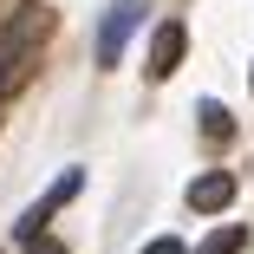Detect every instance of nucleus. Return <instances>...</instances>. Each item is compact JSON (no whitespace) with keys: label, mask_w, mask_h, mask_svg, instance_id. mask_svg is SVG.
Wrapping results in <instances>:
<instances>
[{"label":"nucleus","mask_w":254,"mask_h":254,"mask_svg":"<svg viewBox=\"0 0 254 254\" xmlns=\"http://www.w3.org/2000/svg\"><path fill=\"white\" fill-rule=\"evenodd\" d=\"M46 33H53V13H46V7H26L13 26H0V98L26 78V65H33V53H39Z\"/></svg>","instance_id":"1"},{"label":"nucleus","mask_w":254,"mask_h":254,"mask_svg":"<svg viewBox=\"0 0 254 254\" xmlns=\"http://www.w3.org/2000/svg\"><path fill=\"white\" fill-rule=\"evenodd\" d=\"M78 189H85V170H65V176H59V183H53V189H46V195L33 202V209L20 215V228H13V235H20V241H33V235H46V222H53V215L65 209V202H72Z\"/></svg>","instance_id":"2"},{"label":"nucleus","mask_w":254,"mask_h":254,"mask_svg":"<svg viewBox=\"0 0 254 254\" xmlns=\"http://www.w3.org/2000/svg\"><path fill=\"white\" fill-rule=\"evenodd\" d=\"M150 13V0H118V7L105 13V26H98V65H118L124 53V39L137 33V20Z\"/></svg>","instance_id":"3"},{"label":"nucleus","mask_w":254,"mask_h":254,"mask_svg":"<svg viewBox=\"0 0 254 254\" xmlns=\"http://www.w3.org/2000/svg\"><path fill=\"white\" fill-rule=\"evenodd\" d=\"M183 53H189V33L170 20V26H157V39H150V65H143V72H150V78H170V72L183 65Z\"/></svg>","instance_id":"4"},{"label":"nucleus","mask_w":254,"mask_h":254,"mask_svg":"<svg viewBox=\"0 0 254 254\" xmlns=\"http://www.w3.org/2000/svg\"><path fill=\"white\" fill-rule=\"evenodd\" d=\"M228 202H235V176L228 170H209V176L189 183V209H202V215H222Z\"/></svg>","instance_id":"5"},{"label":"nucleus","mask_w":254,"mask_h":254,"mask_svg":"<svg viewBox=\"0 0 254 254\" xmlns=\"http://www.w3.org/2000/svg\"><path fill=\"white\" fill-rule=\"evenodd\" d=\"M202 137H209V143H228V137H235V118H228L222 105H202Z\"/></svg>","instance_id":"6"},{"label":"nucleus","mask_w":254,"mask_h":254,"mask_svg":"<svg viewBox=\"0 0 254 254\" xmlns=\"http://www.w3.org/2000/svg\"><path fill=\"white\" fill-rule=\"evenodd\" d=\"M241 248H248V228H215L195 254H241Z\"/></svg>","instance_id":"7"},{"label":"nucleus","mask_w":254,"mask_h":254,"mask_svg":"<svg viewBox=\"0 0 254 254\" xmlns=\"http://www.w3.org/2000/svg\"><path fill=\"white\" fill-rule=\"evenodd\" d=\"M26 254H72V248H65L59 235H33V241H26Z\"/></svg>","instance_id":"8"},{"label":"nucleus","mask_w":254,"mask_h":254,"mask_svg":"<svg viewBox=\"0 0 254 254\" xmlns=\"http://www.w3.org/2000/svg\"><path fill=\"white\" fill-rule=\"evenodd\" d=\"M143 254H189V248H183V241H176V235H157V241H150V248H143Z\"/></svg>","instance_id":"9"}]
</instances>
